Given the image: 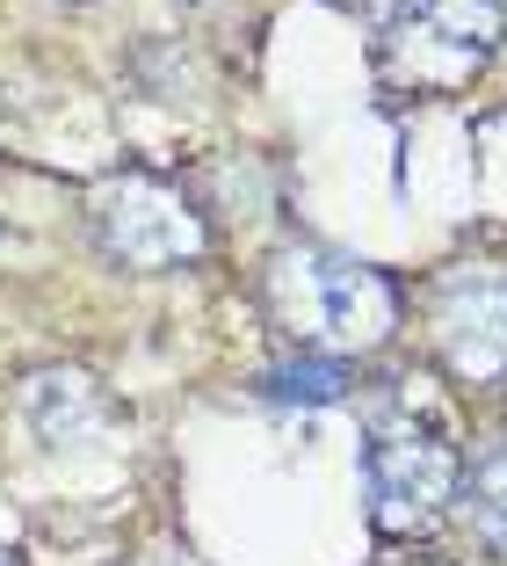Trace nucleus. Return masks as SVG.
Returning a JSON list of instances; mask_svg holds the SVG:
<instances>
[{"mask_svg":"<svg viewBox=\"0 0 507 566\" xmlns=\"http://www.w3.org/2000/svg\"><path fill=\"white\" fill-rule=\"evenodd\" d=\"M464 516L493 552H507V450H486L464 480Z\"/></svg>","mask_w":507,"mask_h":566,"instance_id":"7","label":"nucleus"},{"mask_svg":"<svg viewBox=\"0 0 507 566\" xmlns=\"http://www.w3.org/2000/svg\"><path fill=\"white\" fill-rule=\"evenodd\" d=\"M268 298H276V319L305 349H327V356H348V349L362 356L377 342H392V327H399L392 283L370 262H348V254H327V248L276 254Z\"/></svg>","mask_w":507,"mask_h":566,"instance_id":"1","label":"nucleus"},{"mask_svg":"<svg viewBox=\"0 0 507 566\" xmlns=\"http://www.w3.org/2000/svg\"><path fill=\"white\" fill-rule=\"evenodd\" d=\"M356 8H392V0H356Z\"/></svg>","mask_w":507,"mask_h":566,"instance_id":"8","label":"nucleus"},{"mask_svg":"<svg viewBox=\"0 0 507 566\" xmlns=\"http://www.w3.org/2000/svg\"><path fill=\"white\" fill-rule=\"evenodd\" d=\"M500 30H507L500 0H406L399 22L384 30V73L399 87L450 95L493 59Z\"/></svg>","mask_w":507,"mask_h":566,"instance_id":"2","label":"nucleus"},{"mask_svg":"<svg viewBox=\"0 0 507 566\" xmlns=\"http://www.w3.org/2000/svg\"><path fill=\"white\" fill-rule=\"evenodd\" d=\"M370 516L377 531H421L435 516L450 486H457V458L435 429H421L413 415H384L370 429Z\"/></svg>","mask_w":507,"mask_h":566,"instance_id":"3","label":"nucleus"},{"mask_svg":"<svg viewBox=\"0 0 507 566\" xmlns=\"http://www.w3.org/2000/svg\"><path fill=\"white\" fill-rule=\"evenodd\" d=\"M95 226H102V248H109L116 262H131V269H175L203 248L197 211L167 182H152V175H124V182L102 189Z\"/></svg>","mask_w":507,"mask_h":566,"instance_id":"4","label":"nucleus"},{"mask_svg":"<svg viewBox=\"0 0 507 566\" xmlns=\"http://www.w3.org/2000/svg\"><path fill=\"white\" fill-rule=\"evenodd\" d=\"M262 392L283 407H334L348 392V370H341V356H291V364H276L262 378Z\"/></svg>","mask_w":507,"mask_h":566,"instance_id":"6","label":"nucleus"},{"mask_svg":"<svg viewBox=\"0 0 507 566\" xmlns=\"http://www.w3.org/2000/svg\"><path fill=\"white\" fill-rule=\"evenodd\" d=\"M435 342L472 385L507 370V269H450L435 283Z\"/></svg>","mask_w":507,"mask_h":566,"instance_id":"5","label":"nucleus"}]
</instances>
